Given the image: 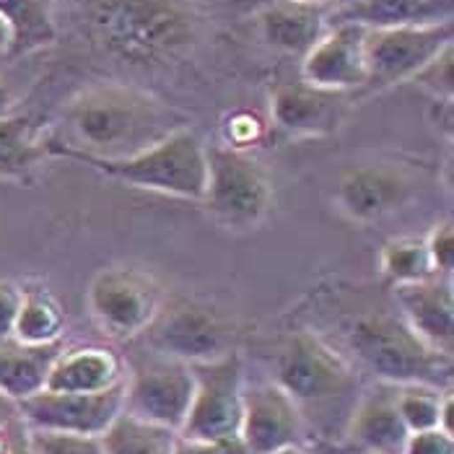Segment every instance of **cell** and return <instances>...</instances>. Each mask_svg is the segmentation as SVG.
Segmentation results:
<instances>
[{
    "label": "cell",
    "mask_w": 454,
    "mask_h": 454,
    "mask_svg": "<svg viewBox=\"0 0 454 454\" xmlns=\"http://www.w3.org/2000/svg\"><path fill=\"white\" fill-rule=\"evenodd\" d=\"M184 125L179 112L143 89L99 83L70 99L66 106L68 143L47 140V151L66 159H128Z\"/></svg>",
    "instance_id": "cell-1"
},
{
    "label": "cell",
    "mask_w": 454,
    "mask_h": 454,
    "mask_svg": "<svg viewBox=\"0 0 454 454\" xmlns=\"http://www.w3.org/2000/svg\"><path fill=\"white\" fill-rule=\"evenodd\" d=\"M86 16L106 50L133 63L169 60L195 36L179 0H86Z\"/></svg>",
    "instance_id": "cell-2"
},
{
    "label": "cell",
    "mask_w": 454,
    "mask_h": 454,
    "mask_svg": "<svg viewBox=\"0 0 454 454\" xmlns=\"http://www.w3.org/2000/svg\"><path fill=\"white\" fill-rule=\"evenodd\" d=\"M73 161L109 176L114 182L161 192L182 200H203L206 179H208V145L200 136L184 125L172 136L159 140L156 145L140 151L128 159H89L68 156Z\"/></svg>",
    "instance_id": "cell-3"
},
{
    "label": "cell",
    "mask_w": 454,
    "mask_h": 454,
    "mask_svg": "<svg viewBox=\"0 0 454 454\" xmlns=\"http://www.w3.org/2000/svg\"><path fill=\"white\" fill-rule=\"evenodd\" d=\"M350 348L358 361L387 385H436L450 374L452 358L431 350L403 322V317L372 315L350 330Z\"/></svg>",
    "instance_id": "cell-4"
},
{
    "label": "cell",
    "mask_w": 454,
    "mask_h": 454,
    "mask_svg": "<svg viewBox=\"0 0 454 454\" xmlns=\"http://www.w3.org/2000/svg\"><path fill=\"white\" fill-rule=\"evenodd\" d=\"M200 203L218 226L249 231L273 208V184L247 151L229 145L208 148V179Z\"/></svg>",
    "instance_id": "cell-5"
},
{
    "label": "cell",
    "mask_w": 454,
    "mask_h": 454,
    "mask_svg": "<svg viewBox=\"0 0 454 454\" xmlns=\"http://www.w3.org/2000/svg\"><path fill=\"white\" fill-rule=\"evenodd\" d=\"M91 319L114 340L140 338L161 315L167 299L153 273L138 265L102 268L86 291Z\"/></svg>",
    "instance_id": "cell-6"
},
{
    "label": "cell",
    "mask_w": 454,
    "mask_h": 454,
    "mask_svg": "<svg viewBox=\"0 0 454 454\" xmlns=\"http://www.w3.org/2000/svg\"><path fill=\"white\" fill-rule=\"evenodd\" d=\"M192 372L195 395L179 434L213 442L239 439L245 411V372L239 353L231 350L221 358L195 364Z\"/></svg>",
    "instance_id": "cell-7"
},
{
    "label": "cell",
    "mask_w": 454,
    "mask_h": 454,
    "mask_svg": "<svg viewBox=\"0 0 454 454\" xmlns=\"http://www.w3.org/2000/svg\"><path fill=\"white\" fill-rule=\"evenodd\" d=\"M195 395V372L190 364L151 353V358L128 366L125 413L133 419L182 431Z\"/></svg>",
    "instance_id": "cell-8"
},
{
    "label": "cell",
    "mask_w": 454,
    "mask_h": 454,
    "mask_svg": "<svg viewBox=\"0 0 454 454\" xmlns=\"http://www.w3.org/2000/svg\"><path fill=\"white\" fill-rule=\"evenodd\" d=\"M151 353L175 358L182 364H206L231 353V325L206 304L179 301L161 309L153 325L140 335Z\"/></svg>",
    "instance_id": "cell-9"
},
{
    "label": "cell",
    "mask_w": 454,
    "mask_h": 454,
    "mask_svg": "<svg viewBox=\"0 0 454 454\" xmlns=\"http://www.w3.org/2000/svg\"><path fill=\"white\" fill-rule=\"evenodd\" d=\"M276 385L299 405H319L348 395L356 380L348 361L338 350L312 333H296L280 350Z\"/></svg>",
    "instance_id": "cell-10"
},
{
    "label": "cell",
    "mask_w": 454,
    "mask_h": 454,
    "mask_svg": "<svg viewBox=\"0 0 454 454\" xmlns=\"http://www.w3.org/2000/svg\"><path fill=\"white\" fill-rule=\"evenodd\" d=\"M454 24L366 29V86L389 89L413 81L442 50L452 44Z\"/></svg>",
    "instance_id": "cell-11"
},
{
    "label": "cell",
    "mask_w": 454,
    "mask_h": 454,
    "mask_svg": "<svg viewBox=\"0 0 454 454\" xmlns=\"http://www.w3.org/2000/svg\"><path fill=\"white\" fill-rule=\"evenodd\" d=\"M21 420L27 428L68 431L102 436L125 411V385L105 392H58L42 389L19 403Z\"/></svg>",
    "instance_id": "cell-12"
},
{
    "label": "cell",
    "mask_w": 454,
    "mask_h": 454,
    "mask_svg": "<svg viewBox=\"0 0 454 454\" xmlns=\"http://www.w3.org/2000/svg\"><path fill=\"white\" fill-rule=\"evenodd\" d=\"M304 413L301 405L276 382L245 387V411L239 439L247 454H276L301 444Z\"/></svg>",
    "instance_id": "cell-13"
},
{
    "label": "cell",
    "mask_w": 454,
    "mask_h": 454,
    "mask_svg": "<svg viewBox=\"0 0 454 454\" xmlns=\"http://www.w3.org/2000/svg\"><path fill=\"white\" fill-rule=\"evenodd\" d=\"M364 44H366V27L353 21H338L304 55L301 81L317 89L343 91V94L366 86Z\"/></svg>",
    "instance_id": "cell-14"
},
{
    "label": "cell",
    "mask_w": 454,
    "mask_h": 454,
    "mask_svg": "<svg viewBox=\"0 0 454 454\" xmlns=\"http://www.w3.org/2000/svg\"><path fill=\"white\" fill-rule=\"evenodd\" d=\"M348 112V94L309 83H280L270 99L273 125L288 138H322L340 128Z\"/></svg>",
    "instance_id": "cell-15"
},
{
    "label": "cell",
    "mask_w": 454,
    "mask_h": 454,
    "mask_svg": "<svg viewBox=\"0 0 454 454\" xmlns=\"http://www.w3.org/2000/svg\"><path fill=\"white\" fill-rule=\"evenodd\" d=\"M403 322L431 350L450 356L454 348V286L447 276L395 286Z\"/></svg>",
    "instance_id": "cell-16"
},
{
    "label": "cell",
    "mask_w": 454,
    "mask_h": 454,
    "mask_svg": "<svg viewBox=\"0 0 454 454\" xmlns=\"http://www.w3.org/2000/svg\"><path fill=\"white\" fill-rule=\"evenodd\" d=\"M413 184L400 169L361 167L338 182L335 206L353 223H374L411 200Z\"/></svg>",
    "instance_id": "cell-17"
},
{
    "label": "cell",
    "mask_w": 454,
    "mask_h": 454,
    "mask_svg": "<svg viewBox=\"0 0 454 454\" xmlns=\"http://www.w3.org/2000/svg\"><path fill=\"white\" fill-rule=\"evenodd\" d=\"M128 364L125 358L109 346L81 343L63 346L52 361L47 387L58 392H105L112 387L125 385Z\"/></svg>",
    "instance_id": "cell-18"
},
{
    "label": "cell",
    "mask_w": 454,
    "mask_h": 454,
    "mask_svg": "<svg viewBox=\"0 0 454 454\" xmlns=\"http://www.w3.org/2000/svg\"><path fill=\"white\" fill-rule=\"evenodd\" d=\"M330 8L312 0H270L257 13V32L280 52L307 55L327 32Z\"/></svg>",
    "instance_id": "cell-19"
},
{
    "label": "cell",
    "mask_w": 454,
    "mask_h": 454,
    "mask_svg": "<svg viewBox=\"0 0 454 454\" xmlns=\"http://www.w3.org/2000/svg\"><path fill=\"white\" fill-rule=\"evenodd\" d=\"M346 436L361 452L374 454H403V447L411 436L400 419L395 385L377 387L372 395H364L348 419Z\"/></svg>",
    "instance_id": "cell-20"
},
{
    "label": "cell",
    "mask_w": 454,
    "mask_h": 454,
    "mask_svg": "<svg viewBox=\"0 0 454 454\" xmlns=\"http://www.w3.org/2000/svg\"><path fill=\"white\" fill-rule=\"evenodd\" d=\"M335 21H353L366 29L436 27L454 19V0H353L333 11Z\"/></svg>",
    "instance_id": "cell-21"
},
{
    "label": "cell",
    "mask_w": 454,
    "mask_h": 454,
    "mask_svg": "<svg viewBox=\"0 0 454 454\" xmlns=\"http://www.w3.org/2000/svg\"><path fill=\"white\" fill-rule=\"evenodd\" d=\"M55 0H0V19L8 27V58H24L58 42Z\"/></svg>",
    "instance_id": "cell-22"
},
{
    "label": "cell",
    "mask_w": 454,
    "mask_h": 454,
    "mask_svg": "<svg viewBox=\"0 0 454 454\" xmlns=\"http://www.w3.org/2000/svg\"><path fill=\"white\" fill-rule=\"evenodd\" d=\"M60 348L63 343L24 346L16 340H5V346H0V392L16 403L42 392Z\"/></svg>",
    "instance_id": "cell-23"
},
{
    "label": "cell",
    "mask_w": 454,
    "mask_h": 454,
    "mask_svg": "<svg viewBox=\"0 0 454 454\" xmlns=\"http://www.w3.org/2000/svg\"><path fill=\"white\" fill-rule=\"evenodd\" d=\"M63 333L66 312L55 294L47 288H24L21 309L11 340L24 346H52L63 340Z\"/></svg>",
    "instance_id": "cell-24"
},
{
    "label": "cell",
    "mask_w": 454,
    "mask_h": 454,
    "mask_svg": "<svg viewBox=\"0 0 454 454\" xmlns=\"http://www.w3.org/2000/svg\"><path fill=\"white\" fill-rule=\"evenodd\" d=\"M47 151V140H39L29 117L0 114V176L24 179Z\"/></svg>",
    "instance_id": "cell-25"
},
{
    "label": "cell",
    "mask_w": 454,
    "mask_h": 454,
    "mask_svg": "<svg viewBox=\"0 0 454 454\" xmlns=\"http://www.w3.org/2000/svg\"><path fill=\"white\" fill-rule=\"evenodd\" d=\"M175 439L176 431L133 419L125 411L102 434L105 454H172Z\"/></svg>",
    "instance_id": "cell-26"
},
{
    "label": "cell",
    "mask_w": 454,
    "mask_h": 454,
    "mask_svg": "<svg viewBox=\"0 0 454 454\" xmlns=\"http://www.w3.org/2000/svg\"><path fill=\"white\" fill-rule=\"evenodd\" d=\"M380 268H382V276L392 280L395 286L419 283V280L436 276L423 237H395L385 242L380 252Z\"/></svg>",
    "instance_id": "cell-27"
},
{
    "label": "cell",
    "mask_w": 454,
    "mask_h": 454,
    "mask_svg": "<svg viewBox=\"0 0 454 454\" xmlns=\"http://www.w3.org/2000/svg\"><path fill=\"white\" fill-rule=\"evenodd\" d=\"M444 392L436 385H423V382H408V385H395V400L400 419L405 428L426 431V428H439V413L444 403Z\"/></svg>",
    "instance_id": "cell-28"
},
{
    "label": "cell",
    "mask_w": 454,
    "mask_h": 454,
    "mask_svg": "<svg viewBox=\"0 0 454 454\" xmlns=\"http://www.w3.org/2000/svg\"><path fill=\"white\" fill-rule=\"evenodd\" d=\"M27 436L35 454H105L102 436L44 431V428H27Z\"/></svg>",
    "instance_id": "cell-29"
},
{
    "label": "cell",
    "mask_w": 454,
    "mask_h": 454,
    "mask_svg": "<svg viewBox=\"0 0 454 454\" xmlns=\"http://www.w3.org/2000/svg\"><path fill=\"white\" fill-rule=\"evenodd\" d=\"M452 60L454 50L452 44L447 50H442L426 68L420 70L419 75L413 78V83L426 89L431 97H436L444 105H452L454 99V75H452Z\"/></svg>",
    "instance_id": "cell-30"
},
{
    "label": "cell",
    "mask_w": 454,
    "mask_h": 454,
    "mask_svg": "<svg viewBox=\"0 0 454 454\" xmlns=\"http://www.w3.org/2000/svg\"><path fill=\"white\" fill-rule=\"evenodd\" d=\"M426 239V249H428V257H431V265H434V273L436 276H447L452 278L454 270V223L452 221H442L431 229Z\"/></svg>",
    "instance_id": "cell-31"
},
{
    "label": "cell",
    "mask_w": 454,
    "mask_h": 454,
    "mask_svg": "<svg viewBox=\"0 0 454 454\" xmlns=\"http://www.w3.org/2000/svg\"><path fill=\"white\" fill-rule=\"evenodd\" d=\"M24 299V286L16 280L0 278V340H11Z\"/></svg>",
    "instance_id": "cell-32"
},
{
    "label": "cell",
    "mask_w": 454,
    "mask_h": 454,
    "mask_svg": "<svg viewBox=\"0 0 454 454\" xmlns=\"http://www.w3.org/2000/svg\"><path fill=\"white\" fill-rule=\"evenodd\" d=\"M403 454H454V434L442 428L413 431L403 447Z\"/></svg>",
    "instance_id": "cell-33"
},
{
    "label": "cell",
    "mask_w": 454,
    "mask_h": 454,
    "mask_svg": "<svg viewBox=\"0 0 454 454\" xmlns=\"http://www.w3.org/2000/svg\"><path fill=\"white\" fill-rule=\"evenodd\" d=\"M172 454H247V450L239 439H234V442H213V439H198V436L176 434L175 452Z\"/></svg>",
    "instance_id": "cell-34"
},
{
    "label": "cell",
    "mask_w": 454,
    "mask_h": 454,
    "mask_svg": "<svg viewBox=\"0 0 454 454\" xmlns=\"http://www.w3.org/2000/svg\"><path fill=\"white\" fill-rule=\"evenodd\" d=\"M260 133H262V125H260L257 117H252V114H234L229 120V128H226L229 148L245 151L247 145H252L254 140L260 138Z\"/></svg>",
    "instance_id": "cell-35"
},
{
    "label": "cell",
    "mask_w": 454,
    "mask_h": 454,
    "mask_svg": "<svg viewBox=\"0 0 454 454\" xmlns=\"http://www.w3.org/2000/svg\"><path fill=\"white\" fill-rule=\"evenodd\" d=\"M5 454H35L29 447V436H27V426L24 420L11 426V442H8V452Z\"/></svg>",
    "instance_id": "cell-36"
},
{
    "label": "cell",
    "mask_w": 454,
    "mask_h": 454,
    "mask_svg": "<svg viewBox=\"0 0 454 454\" xmlns=\"http://www.w3.org/2000/svg\"><path fill=\"white\" fill-rule=\"evenodd\" d=\"M13 423H21V411L19 403L11 400L8 395L0 392V428H11Z\"/></svg>",
    "instance_id": "cell-37"
},
{
    "label": "cell",
    "mask_w": 454,
    "mask_h": 454,
    "mask_svg": "<svg viewBox=\"0 0 454 454\" xmlns=\"http://www.w3.org/2000/svg\"><path fill=\"white\" fill-rule=\"evenodd\" d=\"M452 413H454V397H452V389L447 387V392H444V403H442V413H439V428H442V431H447V434H454Z\"/></svg>",
    "instance_id": "cell-38"
},
{
    "label": "cell",
    "mask_w": 454,
    "mask_h": 454,
    "mask_svg": "<svg viewBox=\"0 0 454 454\" xmlns=\"http://www.w3.org/2000/svg\"><path fill=\"white\" fill-rule=\"evenodd\" d=\"M8 47H11V35H8L5 21L0 19V58H8Z\"/></svg>",
    "instance_id": "cell-39"
},
{
    "label": "cell",
    "mask_w": 454,
    "mask_h": 454,
    "mask_svg": "<svg viewBox=\"0 0 454 454\" xmlns=\"http://www.w3.org/2000/svg\"><path fill=\"white\" fill-rule=\"evenodd\" d=\"M8 442H11V428H0V454L8 452Z\"/></svg>",
    "instance_id": "cell-40"
},
{
    "label": "cell",
    "mask_w": 454,
    "mask_h": 454,
    "mask_svg": "<svg viewBox=\"0 0 454 454\" xmlns=\"http://www.w3.org/2000/svg\"><path fill=\"white\" fill-rule=\"evenodd\" d=\"M312 3H319V5H327V8H343V5H348V3H353V0H312Z\"/></svg>",
    "instance_id": "cell-41"
},
{
    "label": "cell",
    "mask_w": 454,
    "mask_h": 454,
    "mask_svg": "<svg viewBox=\"0 0 454 454\" xmlns=\"http://www.w3.org/2000/svg\"><path fill=\"white\" fill-rule=\"evenodd\" d=\"M276 454H312L309 450H304L301 444H294V447H286V450H280Z\"/></svg>",
    "instance_id": "cell-42"
},
{
    "label": "cell",
    "mask_w": 454,
    "mask_h": 454,
    "mask_svg": "<svg viewBox=\"0 0 454 454\" xmlns=\"http://www.w3.org/2000/svg\"><path fill=\"white\" fill-rule=\"evenodd\" d=\"M8 102H11V94L0 86V114H3V109L8 106Z\"/></svg>",
    "instance_id": "cell-43"
},
{
    "label": "cell",
    "mask_w": 454,
    "mask_h": 454,
    "mask_svg": "<svg viewBox=\"0 0 454 454\" xmlns=\"http://www.w3.org/2000/svg\"><path fill=\"white\" fill-rule=\"evenodd\" d=\"M361 454H374V452H361Z\"/></svg>",
    "instance_id": "cell-44"
}]
</instances>
